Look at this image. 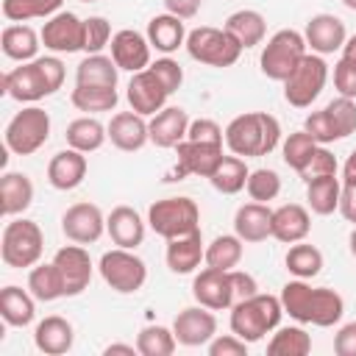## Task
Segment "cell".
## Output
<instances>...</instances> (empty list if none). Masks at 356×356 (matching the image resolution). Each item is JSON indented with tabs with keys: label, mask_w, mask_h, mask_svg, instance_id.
I'll list each match as a JSON object with an SVG mask.
<instances>
[{
	"label": "cell",
	"mask_w": 356,
	"mask_h": 356,
	"mask_svg": "<svg viewBox=\"0 0 356 356\" xmlns=\"http://www.w3.org/2000/svg\"><path fill=\"white\" fill-rule=\"evenodd\" d=\"M81 3H95V0H81Z\"/></svg>",
	"instance_id": "64"
},
{
	"label": "cell",
	"mask_w": 356,
	"mask_h": 356,
	"mask_svg": "<svg viewBox=\"0 0 356 356\" xmlns=\"http://www.w3.org/2000/svg\"><path fill=\"white\" fill-rule=\"evenodd\" d=\"M150 131V142L156 147H178V142L186 139L189 131V114L181 106H164L161 111H156L147 122Z\"/></svg>",
	"instance_id": "23"
},
{
	"label": "cell",
	"mask_w": 356,
	"mask_h": 356,
	"mask_svg": "<svg viewBox=\"0 0 356 356\" xmlns=\"http://www.w3.org/2000/svg\"><path fill=\"white\" fill-rule=\"evenodd\" d=\"M342 6L350 8V11H356V0H342Z\"/></svg>",
	"instance_id": "63"
},
{
	"label": "cell",
	"mask_w": 356,
	"mask_h": 356,
	"mask_svg": "<svg viewBox=\"0 0 356 356\" xmlns=\"http://www.w3.org/2000/svg\"><path fill=\"white\" fill-rule=\"evenodd\" d=\"M64 0H3V17L8 22H28L36 17H53L58 14Z\"/></svg>",
	"instance_id": "43"
},
{
	"label": "cell",
	"mask_w": 356,
	"mask_h": 356,
	"mask_svg": "<svg viewBox=\"0 0 356 356\" xmlns=\"http://www.w3.org/2000/svg\"><path fill=\"white\" fill-rule=\"evenodd\" d=\"M281 142V125L267 111H245L225 125V145L231 153L250 159L267 156Z\"/></svg>",
	"instance_id": "2"
},
{
	"label": "cell",
	"mask_w": 356,
	"mask_h": 356,
	"mask_svg": "<svg viewBox=\"0 0 356 356\" xmlns=\"http://www.w3.org/2000/svg\"><path fill=\"white\" fill-rule=\"evenodd\" d=\"M184 47H186L189 58H195L206 67H220V70L236 64L242 56V44L225 28H211V25H200V28L189 31Z\"/></svg>",
	"instance_id": "5"
},
{
	"label": "cell",
	"mask_w": 356,
	"mask_h": 356,
	"mask_svg": "<svg viewBox=\"0 0 356 356\" xmlns=\"http://www.w3.org/2000/svg\"><path fill=\"white\" fill-rule=\"evenodd\" d=\"M44 250V234L33 220H11L3 228L0 236V259L6 267L22 270V267H33L42 259Z\"/></svg>",
	"instance_id": "4"
},
{
	"label": "cell",
	"mask_w": 356,
	"mask_h": 356,
	"mask_svg": "<svg viewBox=\"0 0 356 356\" xmlns=\"http://www.w3.org/2000/svg\"><path fill=\"white\" fill-rule=\"evenodd\" d=\"M108 131V142L122 150V153H136L150 142V131L142 114L136 111H120L111 117V122L106 125Z\"/></svg>",
	"instance_id": "21"
},
{
	"label": "cell",
	"mask_w": 356,
	"mask_h": 356,
	"mask_svg": "<svg viewBox=\"0 0 356 356\" xmlns=\"http://www.w3.org/2000/svg\"><path fill=\"white\" fill-rule=\"evenodd\" d=\"M303 39H306V47L312 53L328 56V53L342 50L345 39H348V31H345V22L339 17H334V14H314L306 22Z\"/></svg>",
	"instance_id": "18"
},
{
	"label": "cell",
	"mask_w": 356,
	"mask_h": 356,
	"mask_svg": "<svg viewBox=\"0 0 356 356\" xmlns=\"http://www.w3.org/2000/svg\"><path fill=\"white\" fill-rule=\"evenodd\" d=\"M175 153H178V167H175V175L178 178H184V175L209 178L217 170L220 159L225 156L222 153V145H206V142H192V139L178 142Z\"/></svg>",
	"instance_id": "17"
},
{
	"label": "cell",
	"mask_w": 356,
	"mask_h": 356,
	"mask_svg": "<svg viewBox=\"0 0 356 356\" xmlns=\"http://www.w3.org/2000/svg\"><path fill=\"white\" fill-rule=\"evenodd\" d=\"M36 298L31 295V289H22V286H3L0 289V317L14 325V328H25L33 323V314H36Z\"/></svg>",
	"instance_id": "30"
},
{
	"label": "cell",
	"mask_w": 356,
	"mask_h": 356,
	"mask_svg": "<svg viewBox=\"0 0 356 356\" xmlns=\"http://www.w3.org/2000/svg\"><path fill=\"white\" fill-rule=\"evenodd\" d=\"M67 145L70 147H75V150H81V153H95V150H100L103 147V142L108 139V131H106V125L100 122V120H95V117H78V120H72L70 125H67Z\"/></svg>",
	"instance_id": "34"
},
{
	"label": "cell",
	"mask_w": 356,
	"mask_h": 356,
	"mask_svg": "<svg viewBox=\"0 0 356 356\" xmlns=\"http://www.w3.org/2000/svg\"><path fill=\"white\" fill-rule=\"evenodd\" d=\"M147 225L164 236L175 239L200 228V209L192 197H161L147 209Z\"/></svg>",
	"instance_id": "7"
},
{
	"label": "cell",
	"mask_w": 356,
	"mask_h": 356,
	"mask_svg": "<svg viewBox=\"0 0 356 356\" xmlns=\"http://www.w3.org/2000/svg\"><path fill=\"white\" fill-rule=\"evenodd\" d=\"M306 53H309V47H306L303 33H298L292 28H281L267 39V44L259 56V67L270 81L284 83Z\"/></svg>",
	"instance_id": "6"
},
{
	"label": "cell",
	"mask_w": 356,
	"mask_h": 356,
	"mask_svg": "<svg viewBox=\"0 0 356 356\" xmlns=\"http://www.w3.org/2000/svg\"><path fill=\"white\" fill-rule=\"evenodd\" d=\"M111 42V25L106 17H89L83 19V50L100 53Z\"/></svg>",
	"instance_id": "49"
},
{
	"label": "cell",
	"mask_w": 356,
	"mask_h": 356,
	"mask_svg": "<svg viewBox=\"0 0 356 356\" xmlns=\"http://www.w3.org/2000/svg\"><path fill=\"white\" fill-rule=\"evenodd\" d=\"M334 89L342 97H353L356 100V61L350 56H342L334 64Z\"/></svg>",
	"instance_id": "51"
},
{
	"label": "cell",
	"mask_w": 356,
	"mask_h": 356,
	"mask_svg": "<svg viewBox=\"0 0 356 356\" xmlns=\"http://www.w3.org/2000/svg\"><path fill=\"white\" fill-rule=\"evenodd\" d=\"M97 270H100L103 281H106L114 292H120V295H134V292H139V289L145 286V281H147V267H145V261H142L134 250H128V248L106 250V253L100 256Z\"/></svg>",
	"instance_id": "10"
},
{
	"label": "cell",
	"mask_w": 356,
	"mask_h": 356,
	"mask_svg": "<svg viewBox=\"0 0 356 356\" xmlns=\"http://www.w3.org/2000/svg\"><path fill=\"white\" fill-rule=\"evenodd\" d=\"M106 231H108V236H111V242L117 248L134 250V248H139L145 242V220L131 206L111 209V214L106 217Z\"/></svg>",
	"instance_id": "27"
},
{
	"label": "cell",
	"mask_w": 356,
	"mask_h": 356,
	"mask_svg": "<svg viewBox=\"0 0 356 356\" xmlns=\"http://www.w3.org/2000/svg\"><path fill=\"white\" fill-rule=\"evenodd\" d=\"M53 264L58 267V273H61V281H64V298H75V295H81L86 286H89V281H92V259H89V253L83 250V245H64V248H58L56 250V256H53Z\"/></svg>",
	"instance_id": "13"
},
{
	"label": "cell",
	"mask_w": 356,
	"mask_h": 356,
	"mask_svg": "<svg viewBox=\"0 0 356 356\" xmlns=\"http://www.w3.org/2000/svg\"><path fill=\"white\" fill-rule=\"evenodd\" d=\"M222 28L242 44V50L261 44V42H264V33H267L264 17H261L259 11H253V8H239V11L228 14V19H225Z\"/></svg>",
	"instance_id": "32"
},
{
	"label": "cell",
	"mask_w": 356,
	"mask_h": 356,
	"mask_svg": "<svg viewBox=\"0 0 356 356\" xmlns=\"http://www.w3.org/2000/svg\"><path fill=\"white\" fill-rule=\"evenodd\" d=\"M231 284H234V298L236 300H245V298L259 292L256 278L250 273H245V270H231Z\"/></svg>",
	"instance_id": "56"
},
{
	"label": "cell",
	"mask_w": 356,
	"mask_h": 356,
	"mask_svg": "<svg viewBox=\"0 0 356 356\" xmlns=\"http://www.w3.org/2000/svg\"><path fill=\"white\" fill-rule=\"evenodd\" d=\"M106 356H111V353H125V356H134V353H139L136 350V345H122V342H114V345H106V350H103Z\"/></svg>",
	"instance_id": "60"
},
{
	"label": "cell",
	"mask_w": 356,
	"mask_h": 356,
	"mask_svg": "<svg viewBox=\"0 0 356 356\" xmlns=\"http://www.w3.org/2000/svg\"><path fill=\"white\" fill-rule=\"evenodd\" d=\"M248 175H250V170H248L245 159L234 153V156H222V159H220L217 170L209 175V184H211L217 192H222V195H236L239 189H245Z\"/></svg>",
	"instance_id": "36"
},
{
	"label": "cell",
	"mask_w": 356,
	"mask_h": 356,
	"mask_svg": "<svg viewBox=\"0 0 356 356\" xmlns=\"http://www.w3.org/2000/svg\"><path fill=\"white\" fill-rule=\"evenodd\" d=\"M28 289L42 303L64 298V281H61L58 267L53 261L50 264H33V270L28 273Z\"/></svg>",
	"instance_id": "38"
},
{
	"label": "cell",
	"mask_w": 356,
	"mask_h": 356,
	"mask_svg": "<svg viewBox=\"0 0 356 356\" xmlns=\"http://www.w3.org/2000/svg\"><path fill=\"white\" fill-rule=\"evenodd\" d=\"M337 170H339V164H337V156L325 147V145H317V150L312 153V159L306 161V167L298 172L306 184L312 181V178H323V175H337Z\"/></svg>",
	"instance_id": "48"
},
{
	"label": "cell",
	"mask_w": 356,
	"mask_h": 356,
	"mask_svg": "<svg viewBox=\"0 0 356 356\" xmlns=\"http://www.w3.org/2000/svg\"><path fill=\"white\" fill-rule=\"evenodd\" d=\"M117 72H120V67L114 64L111 56L89 53L75 67V83H81V86H117Z\"/></svg>",
	"instance_id": "35"
},
{
	"label": "cell",
	"mask_w": 356,
	"mask_h": 356,
	"mask_svg": "<svg viewBox=\"0 0 356 356\" xmlns=\"http://www.w3.org/2000/svg\"><path fill=\"white\" fill-rule=\"evenodd\" d=\"M200 6H203V0H164V8L175 17H181V19L195 17L200 11Z\"/></svg>",
	"instance_id": "58"
},
{
	"label": "cell",
	"mask_w": 356,
	"mask_h": 356,
	"mask_svg": "<svg viewBox=\"0 0 356 356\" xmlns=\"http://www.w3.org/2000/svg\"><path fill=\"white\" fill-rule=\"evenodd\" d=\"M325 108H328V114L334 117V122H337L342 139L350 136V134H356V100H353V97H342V95H339V97H334Z\"/></svg>",
	"instance_id": "50"
},
{
	"label": "cell",
	"mask_w": 356,
	"mask_h": 356,
	"mask_svg": "<svg viewBox=\"0 0 356 356\" xmlns=\"http://www.w3.org/2000/svg\"><path fill=\"white\" fill-rule=\"evenodd\" d=\"M39 42L42 36L31 28V25H22V22H14V25H6L3 28V36H0V47L8 58L14 61H33L36 53H39Z\"/></svg>",
	"instance_id": "33"
},
{
	"label": "cell",
	"mask_w": 356,
	"mask_h": 356,
	"mask_svg": "<svg viewBox=\"0 0 356 356\" xmlns=\"http://www.w3.org/2000/svg\"><path fill=\"white\" fill-rule=\"evenodd\" d=\"M242 239L236 234H220L206 245V267H217V270H234L242 261Z\"/></svg>",
	"instance_id": "40"
},
{
	"label": "cell",
	"mask_w": 356,
	"mask_h": 356,
	"mask_svg": "<svg viewBox=\"0 0 356 356\" xmlns=\"http://www.w3.org/2000/svg\"><path fill=\"white\" fill-rule=\"evenodd\" d=\"M339 192H342V181L337 175H323V178H312L306 184V203L314 214L325 217L331 211L339 209Z\"/></svg>",
	"instance_id": "37"
},
{
	"label": "cell",
	"mask_w": 356,
	"mask_h": 356,
	"mask_svg": "<svg viewBox=\"0 0 356 356\" xmlns=\"http://www.w3.org/2000/svg\"><path fill=\"white\" fill-rule=\"evenodd\" d=\"M281 314H284L281 298L256 292V295H250L245 300H236L231 306V331L239 339H245L248 345H253V342L264 339L270 331L278 328Z\"/></svg>",
	"instance_id": "3"
},
{
	"label": "cell",
	"mask_w": 356,
	"mask_h": 356,
	"mask_svg": "<svg viewBox=\"0 0 356 356\" xmlns=\"http://www.w3.org/2000/svg\"><path fill=\"white\" fill-rule=\"evenodd\" d=\"M150 72L161 81V86L172 95L175 89H181V83H184V70H181V64L178 61H172V58H156L153 64H150Z\"/></svg>",
	"instance_id": "52"
},
{
	"label": "cell",
	"mask_w": 356,
	"mask_h": 356,
	"mask_svg": "<svg viewBox=\"0 0 356 356\" xmlns=\"http://www.w3.org/2000/svg\"><path fill=\"white\" fill-rule=\"evenodd\" d=\"M39 36L42 44L53 53H78L83 50V19L72 11H58L47 17Z\"/></svg>",
	"instance_id": "12"
},
{
	"label": "cell",
	"mask_w": 356,
	"mask_h": 356,
	"mask_svg": "<svg viewBox=\"0 0 356 356\" xmlns=\"http://www.w3.org/2000/svg\"><path fill=\"white\" fill-rule=\"evenodd\" d=\"M309 350H312V337L300 325L278 328L273 334V339L267 342V353L270 356H306Z\"/></svg>",
	"instance_id": "42"
},
{
	"label": "cell",
	"mask_w": 356,
	"mask_h": 356,
	"mask_svg": "<svg viewBox=\"0 0 356 356\" xmlns=\"http://www.w3.org/2000/svg\"><path fill=\"white\" fill-rule=\"evenodd\" d=\"M286 270L295 275V278H314L320 275L323 270V253L309 245V242H295L289 250H286V259H284Z\"/></svg>",
	"instance_id": "41"
},
{
	"label": "cell",
	"mask_w": 356,
	"mask_h": 356,
	"mask_svg": "<svg viewBox=\"0 0 356 356\" xmlns=\"http://www.w3.org/2000/svg\"><path fill=\"white\" fill-rule=\"evenodd\" d=\"M312 231V217L309 209L300 203H284L278 209H273V236L284 245H295L303 242Z\"/></svg>",
	"instance_id": "26"
},
{
	"label": "cell",
	"mask_w": 356,
	"mask_h": 356,
	"mask_svg": "<svg viewBox=\"0 0 356 356\" xmlns=\"http://www.w3.org/2000/svg\"><path fill=\"white\" fill-rule=\"evenodd\" d=\"M186 139H192V142H206V145H222L225 131H222V128H220L214 120L200 117V120H192V122H189Z\"/></svg>",
	"instance_id": "53"
},
{
	"label": "cell",
	"mask_w": 356,
	"mask_h": 356,
	"mask_svg": "<svg viewBox=\"0 0 356 356\" xmlns=\"http://www.w3.org/2000/svg\"><path fill=\"white\" fill-rule=\"evenodd\" d=\"M342 56H350V58L356 61V33L345 39V44H342Z\"/></svg>",
	"instance_id": "61"
},
{
	"label": "cell",
	"mask_w": 356,
	"mask_h": 356,
	"mask_svg": "<svg viewBox=\"0 0 356 356\" xmlns=\"http://www.w3.org/2000/svg\"><path fill=\"white\" fill-rule=\"evenodd\" d=\"M50 136V114L39 106H28L17 111L6 125V147L17 156L36 153Z\"/></svg>",
	"instance_id": "9"
},
{
	"label": "cell",
	"mask_w": 356,
	"mask_h": 356,
	"mask_svg": "<svg viewBox=\"0 0 356 356\" xmlns=\"http://www.w3.org/2000/svg\"><path fill=\"white\" fill-rule=\"evenodd\" d=\"M342 181H348V184H356V150L345 159V164H342Z\"/></svg>",
	"instance_id": "59"
},
{
	"label": "cell",
	"mask_w": 356,
	"mask_h": 356,
	"mask_svg": "<svg viewBox=\"0 0 356 356\" xmlns=\"http://www.w3.org/2000/svg\"><path fill=\"white\" fill-rule=\"evenodd\" d=\"M175 334L172 328H164V325H145L136 337V350L142 356H170L175 353Z\"/></svg>",
	"instance_id": "44"
},
{
	"label": "cell",
	"mask_w": 356,
	"mask_h": 356,
	"mask_svg": "<svg viewBox=\"0 0 356 356\" xmlns=\"http://www.w3.org/2000/svg\"><path fill=\"white\" fill-rule=\"evenodd\" d=\"M172 334H175L178 345H186V348L209 345L217 337V317L211 314V309H206L200 303L181 309L172 320Z\"/></svg>",
	"instance_id": "15"
},
{
	"label": "cell",
	"mask_w": 356,
	"mask_h": 356,
	"mask_svg": "<svg viewBox=\"0 0 356 356\" xmlns=\"http://www.w3.org/2000/svg\"><path fill=\"white\" fill-rule=\"evenodd\" d=\"M337 356H356V323H345L334 337Z\"/></svg>",
	"instance_id": "55"
},
{
	"label": "cell",
	"mask_w": 356,
	"mask_h": 356,
	"mask_svg": "<svg viewBox=\"0 0 356 356\" xmlns=\"http://www.w3.org/2000/svg\"><path fill=\"white\" fill-rule=\"evenodd\" d=\"M245 353H248V342L239 339L236 334L214 337L209 342V356H245Z\"/></svg>",
	"instance_id": "54"
},
{
	"label": "cell",
	"mask_w": 356,
	"mask_h": 356,
	"mask_svg": "<svg viewBox=\"0 0 356 356\" xmlns=\"http://www.w3.org/2000/svg\"><path fill=\"white\" fill-rule=\"evenodd\" d=\"M61 231L70 242L78 245H92L103 236L106 231V217L95 203H72L61 214Z\"/></svg>",
	"instance_id": "16"
},
{
	"label": "cell",
	"mask_w": 356,
	"mask_h": 356,
	"mask_svg": "<svg viewBox=\"0 0 356 356\" xmlns=\"http://www.w3.org/2000/svg\"><path fill=\"white\" fill-rule=\"evenodd\" d=\"M192 295L200 306L211 309V312H222L231 309L236 303L234 298V284H231V270H217V267H206L195 275L192 281Z\"/></svg>",
	"instance_id": "14"
},
{
	"label": "cell",
	"mask_w": 356,
	"mask_h": 356,
	"mask_svg": "<svg viewBox=\"0 0 356 356\" xmlns=\"http://www.w3.org/2000/svg\"><path fill=\"white\" fill-rule=\"evenodd\" d=\"M348 245H350V253H353V259H356V225H353V231H350V236H348Z\"/></svg>",
	"instance_id": "62"
},
{
	"label": "cell",
	"mask_w": 356,
	"mask_h": 356,
	"mask_svg": "<svg viewBox=\"0 0 356 356\" xmlns=\"http://www.w3.org/2000/svg\"><path fill=\"white\" fill-rule=\"evenodd\" d=\"M281 150H284V164L292 167L295 172H300L306 167V161L312 159V153L317 150V142L306 131H295V134H289L284 139V147Z\"/></svg>",
	"instance_id": "45"
},
{
	"label": "cell",
	"mask_w": 356,
	"mask_h": 356,
	"mask_svg": "<svg viewBox=\"0 0 356 356\" xmlns=\"http://www.w3.org/2000/svg\"><path fill=\"white\" fill-rule=\"evenodd\" d=\"M3 92L17 100V103H36L47 95H53L50 83H47V75L42 70V61L33 58V61H22L19 67L8 70L3 75Z\"/></svg>",
	"instance_id": "11"
},
{
	"label": "cell",
	"mask_w": 356,
	"mask_h": 356,
	"mask_svg": "<svg viewBox=\"0 0 356 356\" xmlns=\"http://www.w3.org/2000/svg\"><path fill=\"white\" fill-rule=\"evenodd\" d=\"M339 214L356 225V184L342 181V192H339Z\"/></svg>",
	"instance_id": "57"
},
{
	"label": "cell",
	"mask_w": 356,
	"mask_h": 356,
	"mask_svg": "<svg viewBox=\"0 0 356 356\" xmlns=\"http://www.w3.org/2000/svg\"><path fill=\"white\" fill-rule=\"evenodd\" d=\"M70 100L78 111L97 114V111H114L120 95H117V86H81V83H75Z\"/></svg>",
	"instance_id": "39"
},
{
	"label": "cell",
	"mask_w": 356,
	"mask_h": 356,
	"mask_svg": "<svg viewBox=\"0 0 356 356\" xmlns=\"http://www.w3.org/2000/svg\"><path fill=\"white\" fill-rule=\"evenodd\" d=\"M147 42L150 47H156L159 53L170 56L175 53L178 47L186 44V28H184V19L175 17V14H156L150 22H147Z\"/></svg>",
	"instance_id": "29"
},
{
	"label": "cell",
	"mask_w": 356,
	"mask_h": 356,
	"mask_svg": "<svg viewBox=\"0 0 356 356\" xmlns=\"http://www.w3.org/2000/svg\"><path fill=\"white\" fill-rule=\"evenodd\" d=\"M245 189H248L250 200L270 203V200H275L278 192H281V178H278L275 170H270V167H259V170H253V172L248 175Z\"/></svg>",
	"instance_id": "46"
},
{
	"label": "cell",
	"mask_w": 356,
	"mask_h": 356,
	"mask_svg": "<svg viewBox=\"0 0 356 356\" xmlns=\"http://www.w3.org/2000/svg\"><path fill=\"white\" fill-rule=\"evenodd\" d=\"M325 81H328L325 58L317 53H306L300 58V64L284 81V100L295 108H309L325 89Z\"/></svg>",
	"instance_id": "8"
},
{
	"label": "cell",
	"mask_w": 356,
	"mask_h": 356,
	"mask_svg": "<svg viewBox=\"0 0 356 356\" xmlns=\"http://www.w3.org/2000/svg\"><path fill=\"white\" fill-rule=\"evenodd\" d=\"M234 234L242 242H264L273 236V209L267 203H245L234 214Z\"/></svg>",
	"instance_id": "24"
},
{
	"label": "cell",
	"mask_w": 356,
	"mask_h": 356,
	"mask_svg": "<svg viewBox=\"0 0 356 356\" xmlns=\"http://www.w3.org/2000/svg\"><path fill=\"white\" fill-rule=\"evenodd\" d=\"M206 256V248H203V236H200V228L192 231V234H184V236H175V239H167V267L175 273V275H189L200 267Z\"/></svg>",
	"instance_id": "25"
},
{
	"label": "cell",
	"mask_w": 356,
	"mask_h": 356,
	"mask_svg": "<svg viewBox=\"0 0 356 356\" xmlns=\"http://www.w3.org/2000/svg\"><path fill=\"white\" fill-rule=\"evenodd\" d=\"M281 306L284 312L298 320V323H309V325H337L345 314V300L337 289L328 286H309L306 278L298 281H286L281 286Z\"/></svg>",
	"instance_id": "1"
},
{
	"label": "cell",
	"mask_w": 356,
	"mask_h": 356,
	"mask_svg": "<svg viewBox=\"0 0 356 356\" xmlns=\"http://www.w3.org/2000/svg\"><path fill=\"white\" fill-rule=\"evenodd\" d=\"M170 92L161 86V81L147 70H139L134 72L131 83H128V103H131V111L142 114V117H153L156 111L164 108Z\"/></svg>",
	"instance_id": "20"
},
{
	"label": "cell",
	"mask_w": 356,
	"mask_h": 356,
	"mask_svg": "<svg viewBox=\"0 0 356 356\" xmlns=\"http://www.w3.org/2000/svg\"><path fill=\"white\" fill-rule=\"evenodd\" d=\"M33 203V184L25 172H6L0 178V211L6 217L22 214Z\"/></svg>",
	"instance_id": "31"
},
{
	"label": "cell",
	"mask_w": 356,
	"mask_h": 356,
	"mask_svg": "<svg viewBox=\"0 0 356 356\" xmlns=\"http://www.w3.org/2000/svg\"><path fill=\"white\" fill-rule=\"evenodd\" d=\"M86 153L75 150V147H67V150H58L50 161H47V181L53 189L58 192H70V189H78L86 178Z\"/></svg>",
	"instance_id": "22"
},
{
	"label": "cell",
	"mask_w": 356,
	"mask_h": 356,
	"mask_svg": "<svg viewBox=\"0 0 356 356\" xmlns=\"http://www.w3.org/2000/svg\"><path fill=\"white\" fill-rule=\"evenodd\" d=\"M111 58L120 70H128V72H139V70H147L150 67V42L147 36H142L139 31L134 28H122L111 36Z\"/></svg>",
	"instance_id": "19"
},
{
	"label": "cell",
	"mask_w": 356,
	"mask_h": 356,
	"mask_svg": "<svg viewBox=\"0 0 356 356\" xmlns=\"http://www.w3.org/2000/svg\"><path fill=\"white\" fill-rule=\"evenodd\" d=\"M303 131L317 142V145H331V142H339L342 134L334 122V117L328 114V108H320V111H312L303 122Z\"/></svg>",
	"instance_id": "47"
},
{
	"label": "cell",
	"mask_w": 356,
	"mask_h": 356,
	"mask_svg": "<svg viewBox=\"0 0 356 356\" xmlns=\"http://www.w3.org/2000/svg\"><path fill=\"white\" fill-rule=\"evenodd\" d=\"M72 342H75V331H72V323L67 317L50 314V317L36 323V331H33L36 350H42L47 356H61L72 348Z\"/></svg>",
	"instance_id": "28"
}]
</instances>
